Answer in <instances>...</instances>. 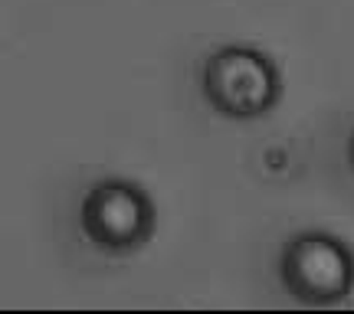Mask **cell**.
<instances>
[{
  "mask_svg": "<svg viewBox=\"0 0 354 314\" xmlns=\"http://www.w3.org/2000/svg\"><path fill=\"white\" fill-rule=\"evenodd\" d=\"M279 282L295 302H344L354 291V252L328 233H299L279 252Z\"/></svg>",
  "mask_w": 354,
  "mask_h": 314,
  "instance_id": "2",
  "label": "cell"
},
{
  "mask_svg": "<svg viewBox=\"0 0 354 314\" xmlns=\"http://www.w3.org/2000/svg\"><path fill=\"white\" fill-rule=\"evenodd\" d=\"M348 161H351V170H354V131H351V141H348Z\"/></svg>",
  "mask_w": 354,
  "mask_h": 314,
  "instance_id": "4",
  "label": "cell"
},
{
  "mask_svg": "<svg viewBox=\"0 0 354 314\" xmlns=\"http://www.w3.org/2000/svg\"><path fill=\"white\" fill-rule=\"evenodd\" d=\"M154 203L131 180H99L86 190L79 226L105 252H131L154 236Z\"/></svg>",
  "mask_w": 354,
  "mask_h": 314,
  "instance_id": "3",
  "label": "cell"
},
{
  "mask_svg": "<svg viewBox=\"0 0 354 314\" xmlns=\"http://www.w3.org/2000/svg\"><path fill=\"white\" fill-rule=\"evenodd\" d=\"M201 92L214 112L227 118H263L282 99L276 63L253 46H220L203 59Z\"/></svg>",
  "mask_w": 354,
  "mask_h": 314,
  "instance_id": "1",
  "label": "cell"
}]
</instances>
